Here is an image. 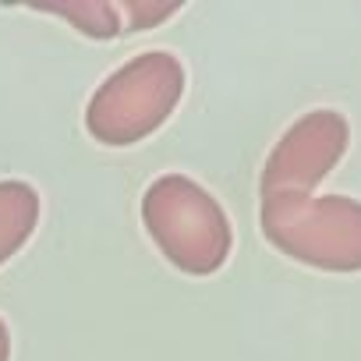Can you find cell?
Segmentation results:
<instances>
[{"label": "cell", "instance_id": "cell-1", "mask_svg": "<svg viewBox=\"0 0 361 361\" xmlns=\"http://www.w3.org/2000/svg\"><path fill=\"white\" fill-rule=\"evenodd\" d=\"M142 224L166 262L188 276L216 273L234 248L231 216L185 173H163L145 188Z\"/></svg>", "mask_w": 361, "mask_h": 361}, {"label": "cell", "instance_id": "cell-2", "mask_svg": "<svg viewBox=\"0 0 361 361\" xmlns=\"http://www.w3.org/2000/svg\"><path fill=\"white\" fill-rule=\"evenodd\" d=\"M262 238L287 259L322 273H361V202L347 195H262Z\"/></svg>", "mask_w": 361, "mask_h": 361}, {"label": "cell", "instance_id": "cell-3", "mask_svg": "<svg viewBox=\"0 0 361 361\" xmlns=\"http://www.w3.org/2000/svg\"><path fill=\"white\" fill-rule=\"evenodd\" d=\"M185 96V64L166 50H149L121 64L92 92L85 128L96 142L124 149L166 124Z\"/></svg>", "mask_w": 361, "mask_h": 361}, {"label": "cell", "instance_id": "cell-4", "mask_svg": "<svg viewBox=\"0 0 361 361\" xmlns=\"http://www.w3.org/2000/svg\"><path fill=\"white\" fill-rule=\"evenodd\" d=\"M347 145H350V128L340 110H329V106L308 110L273 145L262 166V195H273V192L312 195L329 177V170L343 159Z\"/></svg>", "mask_w": 361, "mask_h": 361}, {"label": "cell", "instance_id": "cell-5", "mask_svg": "<svg viewBox=\"0 0 361 361\" xmlns=\"http://www.w3.org/2000/svg\"><path fill=\"white\" fill-rule=\"evenodd\" d=\"M39 227V192L25 180H0V266Z\"/></svg>", "mask_w": 361, "mask_h": 361}, {"label": "cell", "instance_id": "cell-6", "mask_svg": "<svg viewBox=\"0 0 361 361\" xmlns=\"http://www.w3.org/2000/svg\"><path fill=\"white\" fill-rule=\"evenodd\" d=\"M32 11L64 18L89 39H117L124 32L121 11L110 0H54V4H32Z\"/></svg>", "mask_w": 361, "mask_h": 361}, {"label": "cell", "instance_id": "cell-7", "mask_svg": "<svg viewBox=\"0 0 361 361\" xmlns=\"http://www.w3.org/2000/svg\"><path fill=\"white\" fill-rule=\"evenodd\" d=\"M117 11H121L124 29L145 32V29H152V25L173 18V15L180 11V4H163V0H121Z\"/></svg>", "mask_w": 361, "mask_h": 361}, {"label": "cell", "instance_id": "cell-8", "mask_svg": "<svg viewBox=\"0 0 361 361\" xmlns=\"http://www.w3.org/2000/svg\"><path fill=\"white\" fill-rule=\"evenodd\" d=\"M0 361H11V329L0 319Z\"/></svg>", "mask_w": 361, "mask_h": 361}]
</instances>
